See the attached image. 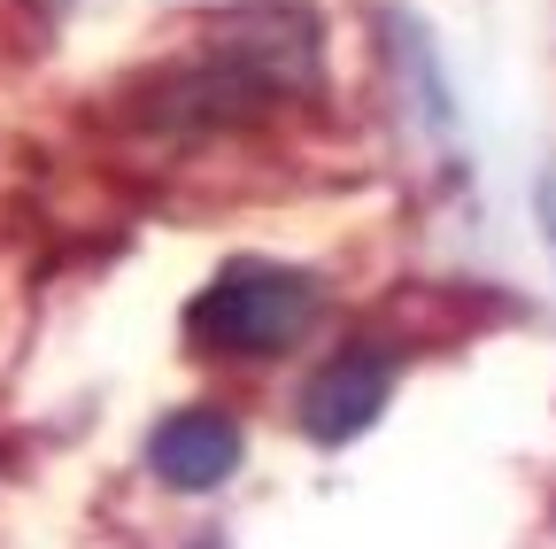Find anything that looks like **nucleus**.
Masks as SVG:
<instances>
[{"label":"nucleus","mask_w":556,"mask_h":549,"mask_svg":"<svg viewBox=\"0 0 556 549\" xmlns=\"http://www.w3.org/2000/svg\"><path fill=\"white\" fill-rule=\"evenodd\" d=\"M317 279L294 263H225L208 295L186 310V333L217 357H287L317 325Z\"/></svg>","instance_id":"f257e3e1"},{"label":"nucleus","mask_w":556,"mask_h":549,"mask_svg":"<svg viewBox=\"0 0 556 549\" xmlns=\"http://www.w3.org/2000/svg\"><path fill=\"white\" fill-rule=\"evenodd\" d=\"M240 426L225 419V410H208V402H193V410H170V419L148 434V472L163 479V488H178V496H208V488H225V479L240 472Z\"/></svg>","instance_id":"7ed1b4c3"},{"label":"nucleus","mask_w":556,"mask_h":549,"mask_svg":"<svg viewBox=\"0 0 556 549\" xmlns=\"http://www.w3.org/2000/svg\"><path fill=\"white\" fill-rule=\"evenodd\" d=\"M387 387H394V364H387V357H371V349L332 357V364L302 387V434H309L317 449H348L364 426H379Z\"/></svg>","instance_id":"20e7f679"},{"label":"nucleus","mask_w":556,"mask_h":549,"mask_svg":"<svg viewBox=\"0 0 556 549\" xmlns=\"http://www.w3.org/2000/svg\"><path fill=\"white\" fill-rule=\"evenodd\" d=\"M541 210H548V240H556V178L541 186Z\"/></svg>","instance_id":"39448f33"},{"label":"nucleus","mask_w":556,"mask_h":549,"mask_svg":"<svg viewBox=\"0 0 556 549\" xmlns=\"http://www.w3.org/2000/svg\"><path fill=\"white\" fill-rule=\"evenodd\" d=\"M225 47V71H240L255 93L278 86V93H309L325 78V24L309 9H248L217 32Z\"/></svg>","instance_id":"f03ea898"}]
</instances>
